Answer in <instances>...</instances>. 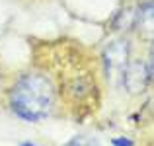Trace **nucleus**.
Masks as SVG:
<instances>
[{
    "mask_svg": "<svg viewBox=\"0 0 154 146\" xmlns=\"http://www.w3.org/2000/svg\"><path fill=\"white\" fill-rule=\"evenodd\" d=\"M10 109L27 123L43 121L53 109V86L41 74H27L10 92Z\"/></svg>",
    "mask_w": 154,
    "mask_h": 146,
    "instance_id": "obj_1",
    "label": "nucleus"
},
{
    "mask_svg": "<svg viewBox=\"0 0 154 146\" xmlns=\"http://www.w3.org/2000/svg\"><path fill=\"white\" fill-rule=\"evenodd\" d=\"M111 144L113 146H135V142L131 138H127V136H113Z\"/></svg>",
    "mask_w": 154,
    "mask_h": 146,
    "instance_id": "obj_2",
    "label": "nucleus"
},
{
    "mask_svg": "<svg viewBox=\"0 0 154 146\" xmlns=\"http://www.w3.org/2000/svg\"><path fill=\"white\" fill-rule=\"evenodd\" d=\"M66 146H82V144H80V142H78V140H72V142H68Z\"/></svg>",
    "mask_w": 154,
    "mask_h": 146,
    "instance_id": "obj_3",
    "label": "nucleus"
},
{
    "mask_svg": "<svg viewBox=\"0 0 154 146\" xmlns=\"http://www.w3.org/2000/svg\"><path fill=\"white\" fill-rule=\"evenodd\" d=\"M22 146H37V144H33V142H22Z\"/></svg>",
    "mask_w": 154,
    "mask_h": 146,
    "instance_id": "obj_4",
    "label": "nucleus"
}]
</instances>
